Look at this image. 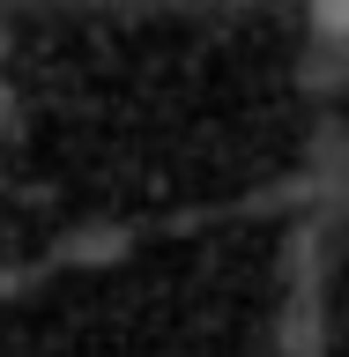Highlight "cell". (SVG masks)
I'll list each match as a JSON object with an SVG mask.
<instances>
[{"instance_id": "1", "label": "cell", "mask_w": 349, "mask_h": 357, "mask_svg": "<svg viewBox=\"0 0 349 357\" xmlns=\"http://www.w3.org/2000/svg\"><path fill=\"white\" fill-rule=\"evenodd\" d=\"M320 335H327V231L297 223L283 245V305L267 357H320Z\"/></svg>"}, {"instance_id": "2", "label": "cell", "mask_w": 349, "mask_h": 357, "mask_svg": "<svg viewBox=\"0 0 349 357\" xmlns=\"http://www.w3.org/2000/svg\"><path fill=\"white\" fill-rule=\"evenodd\" d=\"M297 82L312 97H334L349 89V0H327L305 15V60H297Z\"/></svg>"}, {"instance_id": "3", "label": "cell", "mask_w": 349, "mask_h": 357, "mask_svg": "<svg viewBox=\"0 0 349 357\" xmlns=\"http://www.w3.org/2000/svg\"><path fill=\"white\" fill-rule=\"evenodd\" d=\"M0 45H8V15H0Z\"/></svg>"}, {"instance_id": "4", "label": "cell", "mask_w": 349, "mask_h": 357, "mask_svg": "<svg viewBox=\"0 0 349 357\" xmlns=\"http://www.w3.org/2000/svg\"><path fill=\"white\" fill-rule=\"evenodd\" d=\"M0 112H8V89H0Z\"/></svg>"}]
</instances>
